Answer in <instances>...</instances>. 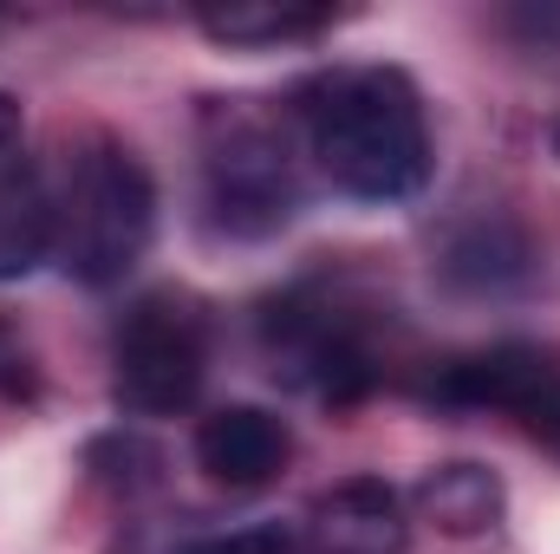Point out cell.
<instances>
[{"instance_id":"11","label":"cell","mask_w":560,"mask_h":554,"mask_svg":"<svg viewBox=\"0 0 560 554\" xmlns=\"http://www.w3.org/2000/svg\"><path fill=\"white\" fill-rule=\"evenodd\" d=\"M332 13L326 7H287V0H229V7H202L196 26L222 46H268V39H306L319 33Z\"/></svg>"},{"instance_id":"5","label":"cell","mask_w":560,"mask_h":554,"mask_svg":"<svg viewBox=\"0 0 560 554\" xmlns=\"http://www.w3.org/2000/svg\"><path fill=\"white\" fill-rule=\"evenodd\" d=\"M430 392L443 405H469V412H509L535 443H548L560 457V366L535 346H489L469 359H450Z\"/></svg>"},{"instance_id":"12","label":"cell","mask_w":560,"mask_h":554,"mask_svg":"<svg viewBox=\"0 0 560 554\" xmlns=\"http://www.w3.org/2000/svg\"><path fill=\"white\" fill-rule=\"evenodd\" d=\"M176 554H293V529L255 522V529H229V535H196Z\"/></svg>"},{"instance_id":"4","label":"cell","mask_w":560,"mask_h":554,"mask_svg":"<svg viewBox=\"0 0 560 554\" xmlns=\"http://www.w3.org/2000/svg\"><path fill=\"white\" fill-rule=\"evenodd\" d=\"M209 379V326L189 300L150 293L112 339V399L138 417H176Z\"/></svg>"},{"instance_id":"2","label":"cell","mask_w":560,"mask_h":554,"mask_svg":"<svg viewBox=\"0 0 560 554\" xmlns=\"http://www.w3.org/2000/svg\"><path fill=\"white\" fill-rule=\"evenodd\" d=\"M156 235V183L138 150L105 131L79 138L52 189V255L79 287H118Z\"/></svg>"},{"instance_id":"3","label":"cell","mask_w":560,"mask_h":554,"mask_svg":"<svg viewBox=\"0 0 560 554\" xmlns=\"http://www.w3.org/2000/svg\"><path fill=\"white\" fill-rule=\"evenodd\" d=\"M202 209L209 229L235 242H268L300 209L287 131L248 99L202 105Z\"/></svg>"},{"instance_id":"8","label":"cell","mask_w":560,"mask_h":554,"mask_svg":"<svg viewBox=\"0 0 560 554\" xmlns=\"http://www.w3.org/2000/svg\"><path fill=\"white\" fill-rule=\"evenodd\" d=\"M293 457V430L261 405H222L196 424V463L222 489H268Z\"/></svg>"},{"instance_id":"6","label":"cell","mask_w":560,"mask_h":554,"mask_svg":"<svg viewBox=\"0 0 560 554\" xmlns=\"http://www.w3.org/2000/svg\"><path fill=\"white\" fill-rule=\"evenodd\" d=\"M52 255V189L26 150L20 99L0 92V280H26Z\"/></svg>"},{"instance_id":"10","label":"cell","mask_w":560,"mask_h":554,"mask_svg":"<svg viewBox=\"0 0 560 554\" xmlns=\"http://www.w3.org/2000/svg\"><path fill=\"white\" fill-rule=\"evenodd\" d=\"M528 268H535V249L509 222H476L469 235H456L443 249V280H456L469 293H502V287H515Z\"/></svg>"},{"instance_id":"9","label":"cell","mask_w":560,"mask_h":554,"mask_svg":"<svg viewBox=\"0 0 560 554\" xmlns=\"http://www.w3.org/2000/svg\"><path fill=\"white\" fill-rule=\"evenodd\" d=\"M418 509H423V522H436L443 535L469 542V535H489L495 529L502 483L482 463H436V470H423V483H418Z\"/></svg>"},{"instance_id":"7","label":"cell","mask_w":560,"mask_h":554,"mask_svg":"<svg viewBox=\"0 0 560 554\" xmlns=\"http://www.w3.org/2000/svg\"><path fill=\"white\" fill-rule=\"evenodd\" d=\"M405 542H411L405 496L378 476L332 483L306 516V549L313 554H405Z\"/></svg>"},{"instance_id":"1","label":"cell","mask_w":560,"mask_h":554,"mask_svg":"<svg viewBox=\"0 0 560 554\" xmlns=\"http://www.w3.org/2000/svg\"><path fill=\"white\" fill-rule=\"evenodd\" d=\"M306 150L339 196L405 203L430 176V125L398 66H339L306 85Z\"/></svg>"}]
</instances>
